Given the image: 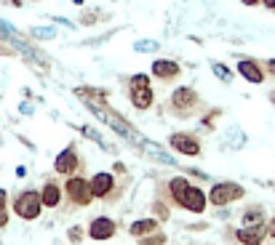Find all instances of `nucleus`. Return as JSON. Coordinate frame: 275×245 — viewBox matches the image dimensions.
<instances>
[{"label": "nucleus", "mask_w": 275, "mask_h": 245, "mask_svg": "<svg viewBox=\"0 0 275 245\" xmlns=\"http://www.w3.org/2000/svg\"><path fill=\"white\" fill-rule=\"evenodd\" d=\"M169 110L176 115V118H190V115H195L200 110V96L195 88L190 86H179L171 99H169Z\"/></svg>", "instance_id": "obj_1"}, {"label": "nucleus", "mask_w": 275, "mask_h": 245, "mask_svg": "<svg viewBox=\"0 0 275 245\" xmlns=\"http://www.w3.org/2000/svg\"><path fill=\"white\" fill-rule=\"evenodd\" d=\"M206 197H209V205L224 208V205H230L235 200H243L246 189H243V184H238V181H217V184H211V189H209Z\"/></svg>", "instance_id": "obj_2"}, {"label": "nucleus", "mask_w": 275, "mask_h": 245, "mask_svg": "<svg viewBox=\"0 0 275 245\" xmlns=\"http://www.w3.org/2000/svg\"><path fill=\"white\" fill-rule=\"evenodd\" d=\"M14 213L25 221H35L40 213H43V203H40V192L38 189H21L16 197H14Z\"/></svg>", "instance_id": "obj_3"}, {"label": "nucleus", "mask_w": 275, "mask_h": 245, "mask_svg": "<svg viewBox=\"0 0 275 245\" xmlns=\"http://www.w3.org/2000/svg\"><path fill=\"white\" fill-rule=\"evenodd\" d=\"M88 186H91L94 200H107V203H112L115 197L121 195L118 179L112 176L110 171H97V173H94V176L88 179Z\"/></svg>", "instance_id": "obj_4"}, {"label": "nucleus", "mask_w": 275, "mask_h": 245, "mask_svg": "<svg viewBox=\"0 0 275 245\" xmlns=\"http://www.w3.org/2000/svg\"><path fill=\"white\" fill-rule=\"evenodd\" d=\"M64 195H67V200L73 203L75 208H86L94 203V195H91V186H88V179L83 176V173H75V176H67L64 181Z\"/></svg>", "instance_id": "obj_5"}, {"label": "nucleus", "mask_w": 275, "mask_h": 245, "mask_svg": "<svg viewBox=\"0 0 275 245\" xmlns=\"http://www.w3.org/2000/svg\"><path fill=\"white\" fill-rule=\"evenodd\" d=\"M54 171L59 173V176H75L78 171H83V160H80V155H78V147H75V144H67L62 152L56 155Z\"/></svg>", "instance_id": "obj_6"}, {"label": "nucleus", "mask_w": 275, "mask_h": 245, "mask_svg": "<svg viewBox=\"0 0 275 245\" xmlns=\"http://www.w3.org/2000/svg\"><path fill=\"white\" fill-rule=\"evenodd\" d=\"M169 147L179 155H187V157H198L203 152V144L195 133H185V131H176L169 136Z\"/></svg>", "instance_id": "obj_7"}, {"label": "nucleus", "mask_w": 275, "mask_h": 245, "mask_svg": "<svg viewBox=\"0 0 275 245\" xmlns=\"http://www.w3.org/2000/svg\"><path fill=\"white\" fill-rule=\"evenodd\" d=\"M86 235L97 242H104V240H112L118 235V224L110 219V216H94L91 224H88V232Z\"/></svg>", "instance_id": "obj_8"}, {"label": "nucleus", "mask_w": 275, "mask_h": 245, "mask_svg": "<svg viewBox=\"0 0 275 245\" xmlns=\"http://www.w3.org/2000/svg\"><path fill=\"white\" fill-rule=\"evenodd\" d=\"M179 208H185V211H190V213H203V211L209 208V197H206V192H203L200 186L190 184V189L185 192Z\"/></svg>", "instance_id": "obj_9"}, {"label": "nucleus", "mask_w": 275, "mask_h": 245, "mask_svg": "<svg viewBox=\"0 0 275 245\" xmlns=\"http://www.w3.org/2000/svg\"><path fill=\"white\" fill-rule=\"evenodd\" d=\"M238 75H241L243 80H248V83H254V86H262L265 83V64L257 62V59H241L238 62Z\"/></svg>", "instance_id": "obj_10"}, {"label": "nucleus", "mask_w": 275, "mask_h": 245, "mask_svg": "<svg viewBox=\"0 0 275 245\" xmlns=\"http://www.w3.org/2000/svg\"><path fill=\"white\" fill-rule=\"evenodd\" d=\"M152 77L163 80V83H171V80H176L179 75H182V64L174 62V59H155L152 67H150Z\"/></svg>", "instance_id": "obj_11"}, {"label": "nucleus", "mask_w": 275, "mask_h": 245, "mask_svg": "<svg viewBox=\"0 0 275 245\" xmlns=\"http://www.w3.org/2000/svg\"><path fill=\"white\" fill-rule=\"evenodd\" d=\"M265 237H267V224H251L235 229V240L241 245H262Z\"/></svg>", "instance_id": "obj_12"}, {"label": "nucleus", "mask_w": 275, "mask_h": 245, "mask_svg": "<svg viewBox=\"0 0 275 245\" xmlns=\"http://www.w3.org/2000/svg\"><path fill=\"white\" fill-rule=\"evenodd\" d=\"M62 200H64V189L59 186V181L45 179L43 189H40V203H43V208H59V205H62Z\"/></svg>", "instance_id": "obj_13"}, {"label": "nucleus", "mask_w": 275, "mask_h": 245, "mask_svg": "<svg viewBox=\"0 0 275 245\" xmlns=\"http://www.w3.org/2000/svg\"><path fill=\"white\" fill-rule=\"evenodd\" d=\"M139 149H142V152H145V155H150L152 160H158V162H166V166H176V160L169 155V152H166V149L161 147V144H155V142H150V139H145V136H142L139 139V144H136Z\"/></svg>", "instance_id": "obj_14"}, {"label": "nucleus", "mask_w": 275, "mask_h": 245, "mask_svg": "<svg viewBox=\"0 0 275 245\" xmlns=\"http://www.w3.org/2000/svg\"><path fill=\"white\" fill-rule=\"evenodd\" d=\"M128 99H131V104H134V110L145 112V110H150L155 104V91H152V86H147V88H128Z\"/></svg>", "instance_id": "obj_15"}, {"label": "nucleus", "mask_w": 275, "mask_h": 245, "mask_svg": "<svg viewBox=\"0 0 275 245\" xmlns=\"http://www.w3.org/2000/svg\"><path fill=\"white\" fill-rule=\"evenodd\" d=\"M187 189H190V179L187 176H174V179H169V184H166V192H169L171 203L176 208H179V203H182V197H185Z\"/></svg>", "instance_id": "obj_16"}, {"label": "nucleus", "mask_w": 275, "mask_h": 245, "mask_svg": "<svg viewBox=\"0 0 275 245\" xmlns=\"http://www.w3.org/2000/svg\"><path fill=\"white\" fill-rule=\"evenodd\" d=\"M158 227H161L158 219H136L134 224L128 227V235L139 240V237H145V235H152V232H158Z\"/></svg>", "instance_id": "obj_17"}, {"label": "nucleus", "mask_w": 275, "mask_h": 245, "mask_svg": "<svg viewBox=\"0 0 275 245\" xmlns=\"http://www.w3.org/2000/svg\"><path fill=\"white\" fill-rule=\"evenodd\" d=\"M251 224H265V208L262 205H248L243 211V227H251Z\"/></svg>", "instance_id": "obj_18"}, {"label": "nucleus", "mask_w": 275, "mask_h": 245, "mask_svg": "<svg viewBox=\"0 0 275 245\" xmlns=\"http://www.w3.org/2000/svg\"><path fill=\"white\" fill-rule=\"evenodd\" d=\"M211 72L217 75L222 83H233V77H235V72L227 64H222V62H211Z\"/></svg>", "instance_id": "obj_19"}, {"label": "nucleus", "mask_w": 275, "mask_h": 245, "mask_svg": "<svg viewBox=\"0 0 275 245\" xmlns=\"http://www.w3.org/2000/svg\"><path fill=\"white\" fill-rule=\"evenodd\" d=\"M80 133H83V136H88V139H91V142H97L99 147H104V149H107V152H112V147H110V144H107V142H104V139H102V133H99V131H94V128H91V125H80Z\"/></svg>", "instance_id": "obj_20"}, {"label": "nucleus", "mask_w": 275, "mask_h": 245, "mask_svg": "<svg viewBox=\"0 0 275 245\" xmlns=\"http://www.w3.org/2000/svg\"><path fill=\"white\" fill-rule=\"evenodd\" d=\"M158 48H161L158 40H136L134 43V51L136 53H152V51H158Z\"/></svg>", "instance_id": "obj_21"}, {"label": "nucleus", "mask_w": 275, "mask_h": 245, "mask_svg": "<svg viewBox=\"0 0 275 245\" xmlns=\"http://www.w3.org/2000/svg\"><path fill=\"white\" fill-rule=\"evenodd\" d=\"M147 86H150V75L145 72H136L128 77V88H147Z\"/></svg>", "instance_id": "obj_22"}, {"label": "nucleus", "mask_w": 275, "mask_h": 245, "mask_svg": "<svg viewBox=\"0 0 275 245\" xmlns=\"http://www.w3.org/2000/svg\"><path fill=\"white\" fill-rule=\"evenodd\" d=\"M139 245H166V235L163 232H152V235L139 237Z\"/></svg>", "instance_id": "obj_23"}, {"label": "nucleus", "mask_w": 275, "mask_h": 245, "mask_svg": "<svg viewBox=\"0 0 275 245\" xmlns=\"http://www.w3.org/2000/svg\"><path fill=\"white\" fill-rule=\"evenodd\" d=\"M67 237H70V242H80L83 237H86V229H83V227H70Z\"/></svg>", "instance_id": "obj_24"}, {"label": "nucleus", "mask_w": 275, "mask_h": 245, "mask_svg": "<svg viewBox=\"0 0 275 245\" xmlns=\"http://www.w3.org/2000/svg\"><path fill=\"white\" fill-rule=\"evenodd\" d=\"M32 35H35V38H43V40H51V38H56V32H54L51 27H40V30H32Z\"/></svg>", "instance_id": "obj_25"}, {"label": "nucleus", "mask_w": 275, "mask_h": 245, "mask_svg": "<svg viewBox=\"0 0 275 245\" xmlns=\"http://www.w3.org/2000/svg\"><path fill=\"white\" fill-rule=\"evenodd\" d=\"M152 208H155V213H158V221H166V219L171 216L169 213V205H163V203H155Z\"/></svg>", "instance_id": "obj_26"}, {"label": "nucleus", "mask_w": 275, "mask_h": 245, "mask_svg": "<svg viewBox=\"0 0 275 245\" xmlns=\"http://www.w3.org/2000/svg\"><path fill=\"white\" fill-rule=\"evenodd\" d=\"M187 176H195V179H200V181H206L209 176L203 171H198V168H187Z\"/></svg>", "instance_id": "obj_27"}, {"label": "nucleus", "mask_w": 275, "mask_h": 245, "mask_svg": "<svg viewBox=\"0 0 275 245\" xmlns=\"http://www.w3.org/2000/svg\"><path fill=\"white\" fill-rule=\"evenodd\" d=\"M265 72L275 77V59H267V62H265Z\"/></svg>", "instance_id": "obj_28"}, {"label": "nucleus", "mask_w": 275, "mask_h": 245, "mask_svg": "<svg viewBox=\"0 0 275 245\" xmlns=\"http://www.w3.org/2000/svg\"><path fill=\"white\" fill-rule=\"evenodd\" d=\"M267 237H272V240H275V216L267 221Z\"/></svg>", "instance_id": "obj_29"}, {"label": "nucleus", "mask_w": 275, "mask_h": 245, "mask_svg": "<svg viewBox=\"0 0 275 245\" xmlns=\"http://www.w3.org/2000/svg\"><path fill=\"white\" fill-rule=\"evenodd\" d=\"M6 203H8V192L0 189V211H6Z\"/></svg>", "instance_id": "obj_30"}, {"label": "nucleus", "mask_w": 275, "mask_h": 245, "mask_svg": "<svg viewBox=\"0 0 275 245\" xmlns=\"http://www.w3.org/2000/svg\"><path fill=\"white\" fill-rule=\"evenodd\" d=\"M94 19H97V14H86V16H80L83 24H94Z\"/></svg>", "instance_id": "obj_31"}, {"label": "nucleus", "mask_w": 275, "mask_h": 245, "mask_svg": "<svg viewBox=\"0 0 275 245\" xmlns=\"http://www.w3.org/2000/svg\"><path fill=\"white\" fill-rule=\"evenodd\" d=\"M8 224V211H0V229Z\"/></svg>", "instance_id": "obj_32"}, {"label": "nucleus", "mask_w": 275, "mask_h": 245, "mask_svg": "<svg viewBox=\"0 0 275 245\" xmlns=\"http://www.w3.org/2000/svg\"><path fill=\"white\" fill-rule=\"evenodd\" d=\"M243 6H248V8H254V6H262V0H241Z\"/></svg>", "instance_id": "obj_33"}, {"label": "nucleus", "mask_w": 275, "mask_h": 245, "mask_svg": "<svg viewBox=\"0 0 275 245\" xmlns=\"http://www.w3.org/2000/svg\"><path fill=\"white\" fill-rule=\"evenodd\" d=\"M262 6H265L267 11H275V0H262Z\"/></svg>", "instance_id": "obj_34"}, {"label": "nucleus", "mask_w": 275, "mask_h": 245, "mask_svg": "<svg viewBox=\"0 0 275 245\" xmlns=\"http://www.w3.org/2000/svg\"><path fill=\"white\" fill-rule=\"evenodd\" d=\"M115 173H126V166H123V162H115Z\"/></svg>", "instance_id": "obj_35"}, {"label": "nucleus", "mask_w": 275, "mask_h": 245, "mask_svg": "<svg viewBox=\"0 0 275 245\" xmlns=\"http://www.w3.org/2000/svg\"><path fill=\"white\" fill-rule=\"evenodd\" d=\"M8 3H11V6H16V8H19V6H21V0H8Z\"/></svg>", "instance_id": "obj_36"}, {"label": "nucleus", "mask_w": 275, "mask_h": 245, "mask_svg": "<svg viewBox=\"0 0 275 245\" xmlns=\"http://www.w3.org/2000/svg\"><path fill=\"white\" fill-rule=\"evenodd\" d=\"M73 3H75V6H83V3H86V0H73Z\"/></svg>", "instance_id": "obj_37"}, {"label": "nucleus", "mask_w": 275, "mask_h": 245, "mask_svg": "<svg viewBox=\"0 0 275 245\" xmlns=\"http://www.w3.org/2000/svg\"><path fill=\"white\" fill-rule=\"evenodd\" d=\"M270 101H272V104H275V91H272V93H270Z\"/></svg>", "instance_id": "obj_38"}]
</instances>
